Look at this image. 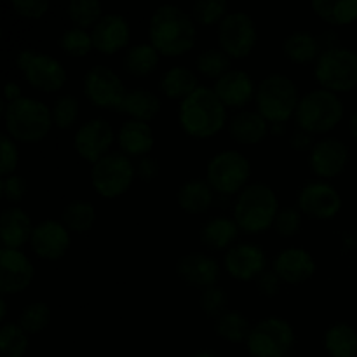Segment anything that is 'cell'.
<instances>
[{
    "label": "cell",
    "mask_w": 357,
    "mask_h": 357,
    "mask_svg": "<svg viewBox=\"0 0 357 357\" xmlns=\"http://www.w3.org/2000/svg\"><path fill=\"white\" fill-rule=\"evenodd\" d=\"M84 94L94 107L117 110L128 91L114 70L105 65H94L84 75Z\"/></svg>",
    "instance_id": "4fadbf2b"
},
{
    "label": "cell",
    "mask_w": 357,
    "mask_h": 357,
    "mask_svg": "<svg viewBox=\"0 0 357 357\" xmlns=\"http://www.w3.org/2000/svg\"><path fill=\"white\" fill-rule=\"evenodd\" d=\"M20 98H23L21 96V87L14 82H7L6 89H3V101L6 103H14Z\"/></svg>",
    "instance_id": "f5cc1de1"
},
{
    "label": "cell",
    "mask_w": 357,
    "mask_h": 357,
    "mask_svg": "<svg viewBox=\"0 0 357 357\" xmlns=\"http://www.w3.org/2000/svg\"><path fill=\"white\" fill-rule=\"evenodd\" d=\"M0 143H2V162H0V174H2V178L10 176V174H14V169L17 167V160H20L17 146L9 135L0 136Z\"/></svg>",
    "instance_id": "bcb514c9"
},
{
    "label": "cell",
    "mask_w": 357,
    "mask_h": 357,
    "mask_svg": "<svg viewBox=\"0 0 357 357\" xmlns=\"http://www.w3.org/2000/svg\"><path fill=\"white\" fill-rule=\"evenodd\" d=\"M17 68L31 87L44 93L59 91L66 82V72L61 63L44 52L24 49L17 54Z\"/></svg>",
    "instance_id": "8fae6325"
},
{
    "label": "cell",
    "mask_w": 357,
    "mask_h": 357,
    "mask_svg": "<svg viewBox=\"0 0 357 357\" xmlns=\"http://www.w3.org/2000/svg\"><path fill=\"white\" fill-rule=\"evenodd\" d=\"M33 265L24 253L17 250L0 251V291L2 295H16L26 289L33 281Z\"/></svg>",
    "instance_id": "2e32d148"
},
{
    "label": "cell",
    "mask_w": 357,
    "mask_h": 357,
    "mask_svg": "<svg viewBox=\"0 0 357 357\" xmlns=\"http://www.w3.org/2000/svg\"><path fill=\"white\" fill-rule=\"evenodd\" d=\"M94 49L103 54H115L128 45L131 28L128 20L121 14H105L91 31Z\"/></svg>",
    "instance_id": "ffe728a7"
},
{
    "label": "cell",
    "mask_w": 357,
    "mask_h": 357,
    "mask_svg": "<svg viewBox=\"0 0 357 357\" xmlns=\"http://www.w3.org/2000/svg\"><path fill=\"white\" fill-rule=\"evenodd\" d=\"M199 87L197 75L187 66H173L160 79V89L171 100H181L190 96Z\"/></svg>",
    "instance_id": "4dcf8cb0"
},
{
    "label": "cell",
    "mask_w": 357,
    "mask_h": 357,
    "mask_svg": "<svg viewBox=\"0 0 357 357\" xmlns=\"http://www.w3.org/2000/svg\"><path fill=\"white\" fill-rule=\"evenodd\" d=\"M324 347L331 357H357V333L349 324H335L324 335Z\"/></svg>",
    "instance_id": "d6a6232c"
},
{
    "label": "cell",
    "mask_w": 357,
    "mask_h": 357,
    "mask_svg": "<svg viewBox=\"0 0 357 357\" xmlns=\"http://www.w3.org/2000/svg\"><path fill=\"white\" fill-rule=\"evenodd\" d=\"M349 131H351V136L357 142V112L351 117V124H349Z\"/></svg>",
    "instance_id": "db71d44e"
},
{
    "label": "cell",
    "mask_w": 357,
    "mask_h": 357,
    "mask_svg": "<svg viewBox=\"0 0 357 357\" xmlns=\"http://www.w3.org/2000/svg\"><path fill=\"white\" fill-rule=\"evenodd\" d=\"M96 211L87 201H73L63 209L61 223L72 232H87L94 225Z\"/></svg>",
    "instance_id": "e575fe53"
},
{
    "label": "cell",
    "mask_w": 357,
    "mask_h": 357,
    "mask_svg": "<svg viewBox=\"0 0 357 357\" xmlns=\"http://www.w3.org/2000/svg\"><path fill=\"white\" fill-rule=\"evenodd\" d=\"M181 129L194 138H211L218 135L227 122V107L216 96L215 89L197 87L178 108Z\"/></svg>",
    "instance_id": "7a4b0ae2"
},
{
    "label": "cell",
    "mask_w": 357,
    "mask_h": 357,
    "mask_svg": "<svg viewBox=\"0 0 357 357\" xmlns=\"http://www.w3.org/2000/svg\"><path fill=\"white\" fill-rule=\"evenodd\" d=\"M150 44L167 58H176L190 51L195 44V24L192 17L173 3H164L150 17Z\"/></svg>",
    "instance_id": "6da1fadb"
},
{
    "label": "cell",
    "mask_w": 357,
    "mask_h": 357,
    "mask_svg": "<svg viewBox=\"0 0 357 357\" xmlns=\"http://www.w3.org/2000/svg\"><path fill=\"white\" fill-rule=\"evenodd\" d=\"M10 6L20 16L30 17V20H38L49 9L47 0H13Z\"/></svg>",
    "instance_id": "c3c4849f"
},
{
    "label": "cell",
    "mask_w": 357,
    "mask_h": 357,
    "mask_svg": "<svg viewBox=\"0 0 357 357\" xmlns=\"http://www.w3.org/2000/svg\"><path fill=\"white\" fill-rule=\"evenodd\" d=\"M199 303H201V309L204 310L206 316L220 319L223 314H227L229 298H227L225 289L211 286V288H206L204 291H202Z\"/></svg>",
    "instance_id": "ee69618b"
},
{
    "label": "cell",
    "mask_w": 357,
    "mask_h": 357,
    "mask_svg": "<svg viewBox=\"0 0 357 357\" xmlns=\"http://www.w3.org/2000/svg\"><path fill=\"white\" fill-rule=\"evenodd\" d=\"M281 282L282 281L279 279V275L275 274L274 271H265L264 274H260L257 278V289L260 291V295L272 298V296L278 295L279 289H281Z\"/></svg>",
    "instance_id": "681fc988"
},
{
    "label": "cell",
    "mask_w": 357,
    "mask_h": 357,
    "mask_svg": "<svg viewBox=\"0 0 357 357\" xmlns=\"http://www.w3.org/2000/svg\"><path fill=\"white\" fill-rule=\"evenodd\" d=\"M119 146L128 157H145L153 146V131L146 122L128 121L121 126Z\"/></svg>",
    "instance_id": "484cf974"
},
{
    "label": "cell",
    "mask_w": 357,
    "mask_h": 357,
    "mask_svg": "<svg viewBox=\"0 0 357 357\" xmlns=\"http://www.w3.org/2000/svg\"><path fill=\"white\" fill-rule=\"evenodd\" d=\"M136 167V176L142 178L143 181H152L155 180L157 176H159V162H157L153 157H142V159H138V162L135 164Z\"/></svg>",
    "instance_id": "f907efd6"
},
{
    "label": "cell",
    "mask_w": 357,
    "mask_h": 357,
    "mask_svg": "<svg viewBox=\"0 0 357 357\" xmlns=\"http://www.w3.org/2000/svg\"><path fill=\"white\" fill-rule=\"evenodd\" d=\"M344 117V103L337 93L328 89H314L303 94L295 112L296 126L310 135H324L331 131Z\"/></svg>",
    "instance_id": "8992f818"
},
{
    "label": "cell",
    "mask_w": 357,
    "mask_h": 357,
    "mask_svg": "<svg viewBox=\"0 0 357 357\" xmlns=\"http://www.w3.org/2000/svg\"><path fill=\"white\" fill-rule=\"evenodd\" d=\"M316 80L323 89L345 93L357 87V52L347 47L323 51L314 68Z\"/></svg>",
    "instance_id": "52a82bcc"
},
{
    "label": "cell",
    "mask_w": 357,
    "mask_h": 357,
    "mask_svg": "<svg viewBox=\"0 0 357 357\" xmlns=\"http://www.w3.org/2000/svg\"><path fill=\"white\" fill-rule=\"evenodd\" d=\"M176 274L183 282L197 288H211L220 278V265L206 253H188L176 264Z\"/></svg>",
    "instance_id": "7402d4cb"
},
{
    "label": "cell",
    "mask_w": 357,
    "mask_h": 357,
    "mask_svg": "<svg viewBox=\"0 0 357 357\" xmlns=\"http://www.w3.org/2000/svg\"><path fill=\"white\" fill-rule=\"evenodd\" d=\"M136 176V167L126 153L112 152L91 169L93 187L101 197L115 199L126 194Z\"/></svg>",
    "instance_id": "30bf717a"
},
{
    "label": "cell",
    "mask_w": 357,
    "mask_h": 357,
    "mask_svg": "<svg viewBox=\"0 0 357 357\" xmlns=\"http://www.w3.org/2000/svg\"><path fill=\"white\" fill-rule=\"evenodd\" d=\"M194 20L202 26L222 23L227 16L225 0H199L194 3Z\"/></svg>",
    "instance_id": "b9f144b4"
},
{
    "label": "cell",
    "mask_w": 357,
    "mask_h": 357,
    "mask_svg": "<svg viewBox=\"0 0 357 357\" xmlns=\"http://www.w3.org/2000/svg\"><path fill=\"white\" fill-rule=\"evenodd\" d=\"M349 149L337 138H324L316 142L309 153V166L319 178H335L347 167Z\"/></svg>",
    "instance_id": "e0dca14e"
},
{
    "label": "cell",
    "mask_w": 357,
    "mask_h": 357,
    "mask_svg": "<svg viewBox=\"0 0 357 357\" xmlns=\"http://www.w3.org/2000/svg\"><path fill=\"white\" fill-rule=\"evenodd\" d=\"M0 192H2L6 201L20 202L26 194V180L23 176H17V174L3 176L0 181Z\"/></svg>",
    "instance_id": "7dc6e473"
},
{
    "label": "cell",
    "mask_w": 357,
    "mask_h": 357,
    "mask_svg": "<svg viewBox=\"0 0 357 357\" xmlns=\"http://www.w3.org/2000/svg\"><path fill=\"white\" fill-rule=\"evenodd\" d=\"M28 351V333L14 323L0 328V354L2 357H24Z\"/></svg>",
    "instance_id": "8d00e7d4"
},
{
    "label": "cell",
    "mask_w": 357,
    "mask_h": 357,
    "mask_svg": "<svg viewBox=\"0 0 357 357\" xmlns=\"http://www.w3.org/2000/svg\"><path fill=\"white\" fill-rule=\"evenodd\" d=\"M274 229L279 236L286 237H295L296 234L302 229V215L296 208H282L281 211L278 213L274 222Z\"/></svg>",
    "instance_id": "f6af8a7d"
},
{
    "label": "cell",
    "mask_w": 357,
    "mask_h": 357,
    "mask_svg": "<svg viewBox=\"0 0 357 357\" xmlns=\"http://www.w3.org/2000/svg\"><path fill=\"white\" fill-rule=\"evenodd\" d=\"M31 218L21 208H7L0 220V239L7 250H20L31 241Z\"/></svg>",
    "instance_id": "cb8c5ba5"
},
{
    "label": "cell",
    "mask_w": 357,
    "mask_h": 357,
    "mask_svg": "<svg viewBox=\"0 0 357 357\" xmlns=\"http://www.w3.org/2000/svg\"><path fill=\"white\" fill-rule=\"evenodd\" d=\"M117 112L122 115H129L131 121L149 122L160 112V100L152 91L132 89L128 91Z\"/></svg>",
    "instance_id": "83f0119b"
},
{
    "label": "cell",
    "mask_w": 357,
    "mask_h": 357,
    "mask_svg": "<svg viewBox=\"0 0 357 357\" xmlns=\"http://www.w3.org/2000/svg\"><path fill=\"white\" fill-rule=\"evenodd\" d=\"M159 65V52L152 44L132 45L124 56L126 72L135 77H146Z\"/></svg>",
    "instance_id": "836d02e7"
},
{
    "label": "cell",
    "mask_w": 357,
    "mask_h": 357,
    "mask_svg": "<svg viewBox=\"0 0 357 357\" xmlns=\"http://www.w3.org/2000/svg\"><path fill=\"white\" fill-rule=\"evenodd\" d=\"M278 213V195L265 183L246 185L234 204V220L246 234H260L271 229Z\"/></svg>",
    "instance_id": "277c9868"
},
{
    "label": "cell",
    "mask_w": 357,
    "mask_h": 357,
    "mask_svg": "<svg viewBox=\"0 0 357 357\" xmlns=\"http://www.w3.org/2000/svg\"><path fill=\"white\" fill-rule=\"evenodd\" d=\"M59 47L73 58H82V56L89 54L91 49H94L93 37L89 31L82 30V28H70L59 38Z\"/></svg>",
    "instance_id": "60d3db41"
},
{
    "label": "cell",
    "mask_w": 357,
    "mask_h": 357,
    "mask_svg": "<svg viewBox=\"0 0 357 357\" xmlns=\"http://www.w3.org/2000/svg\"><path fill=\"white\" fill-rule=\"evenodd\" d=\"M7 135L21 143H38L52 128V110L42 101L20 98L14 103H2Z\"/></svg>",
    "instance_id": "3957f363"
},
{
    "label": "cell",
    "mask_w": 357,
    "mask_h": 357,
    "mask_svg": "<svg viewBox=\"0 0 357 357\" xmlns=\"http://www.w3.org/2000/svg\"><path fill=\"white\" fill-rule=\"evenodd\" d=\"M251 164L237 150H223L208 162L206 181L220 195H234L246 187Z\"/></svg>",
    "instance_id": "ba28073f"
},
{
    "label": "cell",
    "mask_w": 357,
    "mask_h": 357,
    "mask_svg": "<svg viewBox=\"0 0 357 357\" xmlns=\"http://www.w3.org/2000/svg\"><path fill=\"white\" fill-rule=\"evenodd\" d=\"M319 38L314 37L309 31H293L282 42V51L289 61L296 65L317 61L319 58Z\"/></svg>",
    "instance_id": "f1b7e54d"
},
{
    "label": "cell",
    "mask_w": 357,
    "mask_h": 357,
    "mask_svg": "<svg viewBox=\"0 0 357 357\" xmlns=\"http://www.w3.org/2000/svg\"><path fill=\"white\" fill-rule=\"evenodd\" d=\"M114 138V129H112L110 122L96 117L80 126L79 131L75 132V138H73V146L84 160L94 166L98 160L108 155Z\"/></svg>",
    "instance_id": "5bb4252c"
},
{
    "label": "cell",
    "mask_w": 357,
    "mask_h": 357,
    "mask_svg": "<svg viewBox=\"0 0 357 357\" xmlns=\"http://www.w3.org/2000/svg\"><path fill=\"white\" fill-rule=\"evenodd\" d=\"M49 321H51V310H49L47 303L35 302L21 310L17 324H20L28 335H35L40 333L42 330H45Z\"/></svg>",
    "instance_id": "ab89813d"
},
{
    "label": "cell",
    "mask_w": 357,
    "mask_h": 357,
    "mask_svg": "<svg viewBox=\"0 0 357 357\" xmlns=\"http://www.w3.org/2000/svg\"><path fill=\"white\" fill-rule=\"evenodd\" d=\"M237 232H239V227L236 220L227 218V216H215L202 227L201 243L211 250H225L236 241Z\"/></svg>",
    "instance_id": "f546056e"
},
{
    "label": "cell",
    "mask_w": 357,
    "mask_h": 357,
    "mask_svg": "<svg viewBox=\"0 0 357 357\" xmlns=\"http://www.w3.org/2000/svg\"><path fill=\"white\" fill-rule=\"evenodd\" d=\"M257 24L246 13H230L218 24L220 49L229 58L244 59L257 44Z\"/></svg>",
    "instance_id": "7c38bea8"
},
{
    "label": "cell",
    "mask_w": 357,
    "mask_h": 357,
    "mask_svg": "<svg viewBox=\"0 0 357 357\" xmlns=\"http://www.w3.org/2000/svg\"><path fill=\"white\" fill-rule=\"evenodd\" d=\"M31 250L44 260H59L70 246V230L56 220H44L31 234Z\"/></svg>",
    "instance_id": "d6986e66"
},
{
    "label": "cell",
    "mask_w": 357,
    "mask_h": 357,
    "mask_svg": "<svg viewBox=\"0 0 357 357\" xmlns=\"http://www.w3.org/2000/svg\"><path fill=\"white\" fill-rule=\"evenodd\" d=\"M230 138L241 145H258L267 138L271 126L258 112H239L229 124Z\"/></svg>",
    "instance_id": "d4e9b609"
},
{
    "label": "cell",
    "mask_w": 357,
    "mask_h": 357,
    "mask_svg": "<svg viewBox=\"0 0 357 357\" xmlns=\"http://www.w3.org/2000/svg\"><path fill=\"white\" fill-rule=\"evenodd\" d=\"M223 264H225L227 272L234 279L251 281V279H257L258 275L265 272L267 257H265L264 250L257 244L241 243L227 251Z\"/></svg>",
    "instance_id": "ac0fdd59"
},
{
    "label": "cell",
    "mask_w": 357,
    "mask_h": 357,
    "mask_svg": "<svg viewBox=\"0 0 357 357\" xmlns=\"http://www.w3.org/2000/svg\"><path fill=\"white\" fill-rule=\"evenodd\" d=\"M68 17L73 21L77 28H94L98 24V21L105 16L103 7L98 0H73L70 2L68 9Z\"/></svg>",
    "instance_id": "74e56055"
},
{
    "label": "cell",
    "mask_w": 357,
    "mask_h": 357,
    "mask_svg": "<svg viewBox=\"0 0 357 357\" xmlns=\"http://www.w3.org/2000/svg\"><path fill=\"white\" fill-rule=\"evenodd\" d=\"M289 145H291L293 150H296V152H309L314 149V136L310 135V132L303 131V129H295L291 135V138H289Z\"/></svg>",
    "instance_id": "816d5d0a"
},
{
    "label": "cell",
    "mask_w": 357,
    "mask_h": 357,
    "mask_svg": "<svg viewBox=\"0 0 357 357\" xmlns=\"http://www.w3.org/2000/svg\"><path fill=\"white\" fill-rule=\"evenodd\" d=\"M192 357H218V356L213 354L211 351H202V352H197V354H194Z\"/></svg>",
    "instance_id": "6f0895ef"
},
{
    "label": "cell",
    "mask_w": 357,
    "mask_h": 357,
    "mask_svg": "<svg viewBox=\"0 0 357 357\" xmlns=\"http://www.w3.org/2000/svg\"><path fill=\"white\" fill-rule=\"evenodd\" d=\"M195 66L204 77L218 80L232 70V58H229L222 49H206L195 59Z\"/></svg>",
    "instance_id": "f35d334b"
},
{
    "label": "cell",
    "mask_w": 357,
    "mask_h": 357,
    "mask_svg": "<svg viewBox=\"0 0 357 357\" xmlns=\"http://www.w3.org/2000/svg\"><path fill=\"white\" fill-rule=\"evenodd\" d=\"M295 344V331L282 317H265L251 328L246 345L253 357H284Z\"/></svg>",
    "instance_id": "9c48e42d"
},
{
    "label": "cell",
    "mask_w": 357,
    "mask_h": 357,
    "mask_svg": "<svg viewBox=\"0 0 357 357\" xmlns=\"http://www.w3.org/2000/svg\"><path fill=\"white\" fill-rule=\"evenodd\" d=\"M271 131L274 135H284V124H272Z\"/></svg>",
    "instance_id": "11a10c76"
},
{
    "label": "cell",
    "mask_w": 357,
    "mask_h": 357,
    "mask_svg": "<svg viewBox=\"0 0 357 357\" xmlns=\"http://www.w3.org/2000/svg\"><path fill=\"white\" fill-rule=\"evenodd\" d=\"M213 192L215 190L209 187L206 180H201V178L188 180L178 190V206L188 215H202L213 204V197H215Z\"/></svg>",
    "instance_id": "4316f807"
},
{
    "label": "cell",
    "mask_w": 357,
    "mask_h": 357,
    "mask_svg": "<svg viewBox=\"0 0 357 357\" xmlns=\"http://www.w3.org/2000/svg\"><path fill=\"white\" fill-rule=\"evenodd\" d=\"M79 117V101L73 94H63L54 101L52 107V122L59 129H68L75 124Z\"/></svg>",
    "instance_id": "7bdbcfd3"
},
{
    "label": "cell",
    "mask_w": 357,
    "mask_h": 357,
    "mask_svg": "<svg viewBox=\"0 0 357 357\" xmlns=\"http://www.w3.org/2000/svg\"><path fill=\"white\" fill-rule=\"evenodd\" d=\"M298 208L312 218L330 220L342 209V197L331 185L324 181H310L300 190Z\"/></svg>",
    "instance_id": "9a60e30c"
},
{
    "label": "cell",
    "mask_w": 357,
    "mask_h": 357,
    "mask_svg": "<svg viewBox=\"0 0 357 357\" xmlns=\"http://www.w3.org/2000/svg\"><path fill=\"white\" fill-rule=\"evenodd\" d=\"M274 272L286 284H302L316 274V261L307 250L288 248L275 257Z\"/></svg>",
    "instance_id": "44dd1931"
},
{
    "label": "cell",
    "mask_w": 357,
    "mask_h": 357,
    "mask_svg": "<svg viewBox=\"0 0 357 357\" xmlns=\"http://www.w3.org/2000/svg\"><path fill=\"white\" fill-rule=\"evenodd\" d=\"M216 96L225 107H244L253 100L255 82L244 70H230L215 84Z\"/></svg>",
    "instance_id": "603a6c76"
},
{
    "label": "cell",
    "mask_w": 357,
    "mask_h": 357,
    "mask_svg": "<svg viewBox=\"0 0 357 357\" xmlns=\"http://www.w3.org/2000/svg\"><path fill=\"white\" fill-rule=\"evenodd\" d=\"M312 9L321 20L342 26L357 20V0H314Z\"/></svg>",
    "instance_id": "1f68e13d"
},
{
    "label": "cell",
    "mask_w": 357,
    "mask_h": 357,
    "mask_svg": "<svg viewBox=\"0 0 357 357\" xmlns=\"http://www.w3.org/2000/svg\"><path fill=\"white\" fill-rule=\"evenodd\" d=\"M258 114L271 124H284L293 117L298 107V87L289 77L282 73H272L258 84L257 94Z\"/></svg>",
    "instance_id": "5b68a950"
},
{
    "label": "cell",
    "mask_w": 357,
    "mask_h": 357,
    "mask_svg": "<svg viewBox=\"0 0 357 357\" xmlns=\"http://www.w3.org/2000/svg\"><path fill=\"white\" fill-rule=\"evenodd\" d=\"M6 314H7V305H6V300H0V317L6 319Z\"/></svg>",
    "instance_id": "9f6ffc18"
},
{
    "label": "cell",
    "mask_w": 357,
    "mask_h": 357,
    "mask_svg": "<svg viewBox=\"0 0 357 357\" xmlns=\"http://www.w3.org/2000/svg\"><path fill=\"white\" fill-rule=\"evenodd\" d=\"M215 331L223 340L239 344V342L248 340V337L251 333V328L250 321L241 312H227L220 319H216Z\"/></svg>",
    "instance_id": "d590c367"
}]
</instances>
